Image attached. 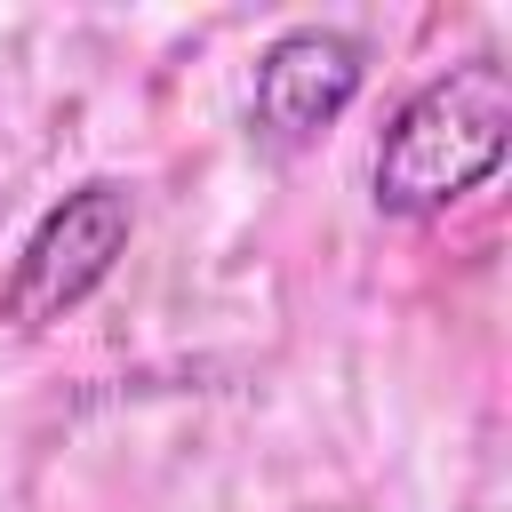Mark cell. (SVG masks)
<instances>
[{
    "instance_id": "1",
    "label": "cell",
    "mask_w": 512,
    "mask_h": 512,
    "mask_svg": "<svg viewBox=\"0 0 512 512\" xmlns=\"http://www.w3.org/2000/svg\"><path fill=\"white\" fill-rule=\"evenodd\" d=\"M504 144H512L504 64H456L392 112V128L376 144V208L440 216L448 200H464L472 184H488L504 168Z\"/></svg>"
},
{
    "instance_id": "2",
    "label": "cell",
    "mask_w": 512,
    "mask_h": 512,
    "mask_svg": "<svg viewBox=\"0 0 512 512\" xmlns=\"http://www.w3.org/2000/svg\"><path fill=\"white\" fill-rule=\"evenodd\" d=\"M128 232H136V208H128V192H120L112 176L64 192V200L32 224V240L16 248V264H8V280H0V320L48 328V320L80 312V304L112 280Z\"/></svg>"
},
{
    "instance_id": "3",
    "label": "cell",
    "mask_w": 512,
    "mask_h": 512,
    "mask_svg": "<svg viewBox=\"0 0 512 512\" xmlns=\"http://www.w3.org/2000/svg\"><path fill=\"white\" fill-rule=\"evenodd\" d=\"M360 96V40L328 32V24H296L256 56V136L272 152H304L312 136H328L344 120V104Z\"/></svg>"
}]
</instances>
